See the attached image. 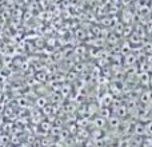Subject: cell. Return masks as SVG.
<instances>
[{"mask_svg":"<svg viewBox=\"0 0 152 147\" xmlns=\"http://www.w3.org/2000/svg\"><path fill=\"white\" fill-rule=\"evenodd\" d=\"M140 102H142L143 104H150V103L152 102L151 92H144L143 95H140Z\"/></svg>","mask_w":152,"mask_h":147,"instance_id":"6da1fadb","label":"cell"},{"mask_svg":"<svg viewBox=\"0 0 152 147\" xmlns=\"http://www.w3.org/2000/svg\"><path fill=\"white\" fill-rule=\"evenodd\" d=\"M95 124H96V126H99V129H103V127L105 126V119L100 116V118L95 119Z\"/></svg>","mask_w":152,"mask_h":147,"instance_id":"3957f363","label":"cell"},{"mask_svg":"<svg viewBox=\"0 0 152 147\" xmlns=\"http://www.w3.org/2000/svg\"><path fill=\"white\" fill-rule=\"evenodd\" d=\"M144 129H145V135L152 137V121H148L147 123H144Z\"/></svg>","mask_w":152,"mask_h":147,"instance_id":"7a4b0ae2","label":"cell"}]
</instances>
